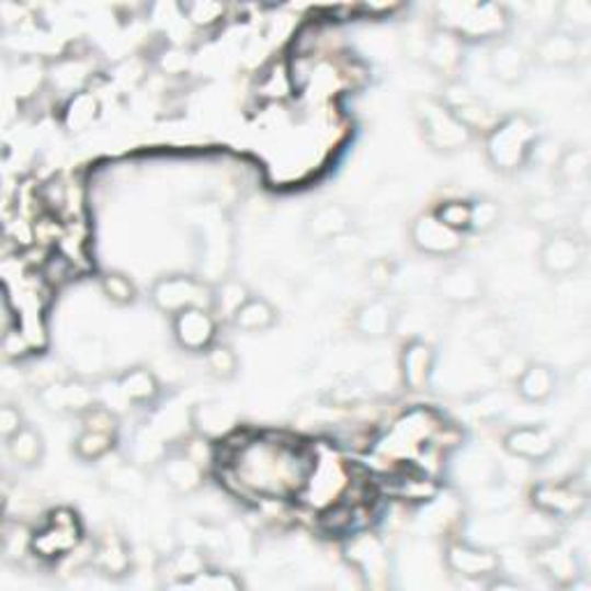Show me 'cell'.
I'll use <instances>...</instances> for the list:
<instances>
[{
    "mask_svg": "<svg viewBox=\"0 0 591 591\" xmlns=\"http://www.w3.org/2000/svg\"><path fill=\"white\" fill-rule=\"evenodd\" d=\"M236 471L243 484L264 497H289L303 486V459L284 444L252 442L238 453Z\"/></svg>",
    "mask_w": 591,
    "mask_h": 591,
    "instance_id": "1",
    "label": "cell"
},
{
    "mask_svg": "<svg viewBox=\"0 0 591 591\" xmlns=\"http://www.w3.org/2000/svg\"><path fill=\"white\" fill-rule=\"evenodd\" d=\"M538 144V123L530 114H509L488 129L484 150L488 164L497 173L513 177V173H520L532 164Z\"/></svg>",
    "mask_w": 591,
    "mask_h": 591,
    "instance_id": "2",
    "label": "cell"
},
{
    "mask_svg": "<svg viewBox=\"0 0 591 591\" xmlns=\"http://www.w3.org/2000/svg\"><path fill=\"white\" fill-rule=\"evenodd\" d=\"M509 26V10L497 3H444L436 8V29L455 35L463 45L499 42Z\"/></svg>",
    "mask_w": 591,
    "mask_h": 591,
    "instance_id": "3",
    "label": "cell"
},
{
    "mask_svg": "<svg viewBox=\"0 0 591 591\" xmlns=\"http://www.w3.org/2000/svg\"><path fill=\"white\" fill-rule=\"evenodd\" d=\"M413 116L423 141L430 146V150L440 152V156H455V152L465 150L476 137L442 102V98H419L413 102Z\"/></svg>",
    "mask_w": 591,
    "mask_h": 591,
    "instance_id": "4",
    "label": "cell"
},
{
    "mask_svg": "<svg viewBox=\"0 0 591 591\" xmlns=\"http://www.w3.org/2000/svg\"><path fill=\"white\" fill-rule=\"evenodd\" d=\"M148 298L152 308L171 319L190 308L211 310L213 284L194 273H164L150 284Z\"/></svg>",
    "mask_w": 591,
    "mask_h": 591,
    "instance_id": "5",
    "label": "cell"
},
{
    "mask_svg": "<svg viewBox=\"0 0 591 591\" xmlns=\"http://www.w3.org/2000/svg\"><path fill=\"white\" fill-rule=\"evenodd\" d=\"M589 243L573 229H553L538 248V269L550 280L573 277L587 264Z\"/></svg>",
    "mask_w": 591,
    "mask_h": 591,
    "instance_id": "6",
    "label": "cell"
},
{
    "mask_svg": "<svg viewBox=\"0 0 591 591\" xmlns=\"http://www.w3.org/2000/svg\"><path fill=\"white\" fill-rule=\"evenodd\" d=\"M409 243L423 257L448 259L465 248V234L453 231L432 211H425L411 220Z\"/></svg>",
    "mask_w": 591,
    "mask_h": 591,
    "instance_id": "7",
    "label": "cell"
},
{
    "mask_svg": "<svg viewBox=\"0 0 591 591\" xmlns=\"http://www.w3.org/2000/svg\"><path fill=\"white\" fill-rule=\"evenodd\" d=\"M220 333V319L208 308H190L171 317V338L181 352L206 354L217 342Z\"/></svg>",
    "mask_w": 591,
    "mask_h": 591,
    "instance_id": "8",
    "label": "cell"
},
{
    "mask_svg": "<svg viewBox=\"0 0 591 591\" xmlns=\"http://www.w3.org/2000/svg\"><path fill=\"white\" fill-rule=\"evenodd\" d=\"M444 561L455 578L469 582H488L501 571V559L495 550L467 541H451L444 550Z\"/></svg>",
    "mask_w": 591,
    "mask_h": 591,
    "instance_id": "9",
    "label": "cell"
},
{
    "mask_svg": "<svg viewBox=\"0 0 591 591\" xmlns=\"http://www.w3.org/2000/svg\"><path fill=\"white\" fill-rule=\"evenodd\" d=\"M346 561L352 564L359 576L365 578L367 587L382 589L388 584L390 578V557L388 547L377 534H356L354 538L346 541L344 547Z\"/></svg>",
    "mask_w": 591,
    "mask_h": 591,
    "instance_id": "10",
    "label": "cell"
},
{
    "mask_svg": "<svg viewBox=\"0 0 591 591\" xmlns=\"http://www.w3.org/2000/svg\"><path fill=\"white\" fill-rule=\"evenodd\" d=\"M436 296L453 308H469L480 303L486 296L484 271L469 261H455L436 277Z\"/></svg>",
    "mask_w": 591,
    "mask_h": 591,
    "instance_id": "11",
    "label": "cell"
},
{
    "mask_svg": "<svg viewBox=\"0 0 591 591\" xmlns=\"http://www.w3.org/2000/svg\"><path fill=\"white\" fill-rule=\"evenodd\" d=\"M587 490L578 484H561V480H543L532 490L534 509L553 520H576L587 511Z\"/></svg>",
    "mask_w": 591,
    "mask_h": 591,
    "instance_id": "12",
    "label": "cell"
},
{
    "mask_svg": "<svg viewBox=\"0 0 591 591\" xmlns=\"http://www.w3.org/2000/svg\"><path fill=\"white\" fill-rule=\"evenodd\" d=\"M37 398H39L42 407L52 413L81 416L83 411H89L91 407L98 405V388L86 379H79V377L52 379V382L39 386Z\"/></svg>",
    "mask_w": 591,
    "mask_h": 591,
    "instance_id": "13",
    "label": "cell"
},
{
    "mask_svg": "<svg viewBox=\"0 0 591 591\" xmlns=\"http://www.w3.org/2000/svg\"><path fill=\"white\" fill-rule=\"evenodd\" d=\"M532 62L543 65V68H576V65L584 58V37H578L561 29H550L543 33L536 45L532 47Z\"/></svg>",
    "mask_w": 591,
    "mask_h": 591,
    "instance_id": "14",
    "label": "cell"
},
{
    "mask_svg": "<svg viewBox=\"0 0 591 591\" xmlns=\"http://www.w3.org/2000/svg\"><path fill=\"white\" fill-rule=\"evenodd\" d=\"M501 446L511 457L541 465L557 453L555 434L545 425H515L501 436Z\"/></svg>",
    "mask_w": 591,
    "mask_h": 591,
    "instance_id": "15",
    "label": "cell"
},
{
    "mask_svg": "<svg viewBox=\"0 0 591 591\" xmlns=\"http://www.w3.org/2000/svg\"><path fill=\"white\" fill-rule=\"evenodd\" d=\"M436 367V349L421 338H413L402 344L400 359H398V372L400 382L407 390L423 393L430 388Z\"/></svg>",
    "mask_w": 591,
    "mask_h": 591,
    "instance_id": "16",
    "label": "cell"
},
{
    "mask_svg": "<svg viewBox=\"0 0 591 591\" xmlns=\"http://www.w3.org/2000/svg\"><path fill=\"white\" fill-rule=\"evenodd\" d=\"M534 561L538 571L559 587H571L582 576L576 550L561 541L541 543L534 553Z\"/></svg>",
    "mask_w": 591,
    "mask_h": 591,
    "instance_id": "17",
    "label": "cell"
},
{
    "mask_svg": "<svg viewBox=\"0 0 591 591\" xmlns=\"http://www.w3.org/2000/svg\"><path fill=\"white\" fill-rule=\"evenodd\" d=\"M463 52H465L463 42H459L455 35L436 29L425 37L421 56H423L425 68L432 70L436 77L455 81L459 68H463Z\"/></svg>",
    "mask_w": 591,
    "mask_h": 591,
    "instance_id": "18",
    "label": "cell"
},
{
    "mask_svg": "<svg viewBox=\"0 0 591 591\" xmlns=\"http://www.w3.org/2000/svg\"><path fill=\"white\" fill-rule=\"evenodd\" d=\"M354 331L359 338L367 340V342H379L393 336L398 326V308L396 303L384 298V296H375L365 300L363 305H359V310L354 312Z\"/></svg>",
    "mask_w": 591,
    "mask_h": 591,
    "instance_id": "19",
    "label": "cell"
},
{
    "mask_svg": "<svg viewBox=\"0 0 591 591\" xmlns=\"http://www.w3.org/2000/svg\"><path fill=\"white\" fill-rule=\"evenodd\" d=\"M442 102L451 109V112L463 121L471 133H486L488 135V129L499 121L495 114H492V109L480 100L476 98L467 86L463 83H457V81H448L446 86V93L442 98Z\"/></svg>",
    "mask_w": 591,
    "mask_h": 591,
    "instance_id": "20",
    "label": "cell"
},
{
    "mask_svg": "<svg viewBox=\"0 0 591 591\" xmlns=\"http://www.w3.org/2000/svg\"><path fill=\"white\" fill-rule=\"evenodd\" d=\"M490 75L501 86H520L530 75L532 68V54L527 47L518 45L513 39H499L490 52Z\"/></svg>",
    "mask_w": 591,
    "mask_h": 591,
    "instance_id": "21",
    "label": "cell"
},
{
    "mask_svg": "<svg viewBox=\"0 0 591 591\" xmlns=\"http://www.w3.org/2000/svg\"><path fill=\"white\" fill-rule=\"evenodd\" d=\"M190 423L194 434L204 436L208 442H217L238 428V411L223 400H206L192 407Z\"/></svg>",
    "mask_w": 591,
    "mask_h": 591,
    "instance_id": "22",
    "label": "cell"
},
{
    "mask_svg": "<svg viewBox=\"0 0 591 591\" xmlns=\"http://www.w3.org/2000/svg\"><path fill=\"white\" fill-rule=\"evenodd\" d=\"M354 229V213L344 204L326 202L317 206L308 220H305V234H308L317 243H333V240L344 238Z\"/></svg>",
    "mask_w": 591,
    "mask_h": 591,
    "instance_id": "23",
    "label": "cell"
},
{
    "mask_svg": "<svg viewBox=\"0 0 591 591\" xmlns=\"http://www.w3.org/2000/svg\"><path fill=\"white\" fill-rule=\"evenodd\" d=\"M515 393L522 402L543 405L557 393V372L541 361H527L515 377Z\"/></svg>",
    "mask_w": 591,
    "mask_h": 591,
    "instance_id": "24",
    "label": "cell"
},
{
    "mask_svg": "<svg viewBox=\"0 0 591 591\" xmlns=\"http://www.w3.org/2000/svg\"><path fill=\"white\" fill-rule=\"evenodd\" d=\"M116 384L123 393L125 402L133 407H150L162 396V382L158 379L156 372L146 365H133L123 370L116 377Z\"/></svg>",
    "mask_w": 591,
    "mask_h": 591,
    "instance_id": "25",
    "label": "cell"
},
{
    "mask_svg": "<svg viewBox=\"0 0 591 591\" xmlns=\"http://www.w3.org/2000/svg\"><path fill=\"white\" fill-rule=\"evenodd\" d=\"M162 476L164 484L177 495H194L196 490H202L206 471L200 459L179 451L171 453L162 463Z\"/></svg>",
    "mask_w": 591,
    "mask_h": 591,
    "instance_id": "26",
    "label": "cell"
},
{
    "mask_svg": "<svg viewBox=\"0 0 591 591\" xmlns=\"http://www.w3.org/2000/svg\"><path fill=\"white\" fill-rule=\"evenodd\" d=\"M79 541V524H77V518H52V522L47 524L45 530L33 534V550L39 555V557H58V555H65L70 550V547H75Z\"/></svg>",
    "mask_w": 591,
    "mask_h": 591,
    "instance_id": "27",
    "label": "cell"
},
{
    "mask_svg": "<svg viewBox=\"0 0 591 591\" xmlns=\"http://www.w3.org/2000/svg\"><path fill=\"white\" fill-rule=\"evenodd\" d=\"M277 315H280L277 308L269 298L252 294L236 310L229 323L236 328V331H243V333H264L277 323Z\"/></svg>",
    "mask_w": 591,
    "mask_h": 591,
    "instance_id": "28",
    "label": "cell"
},
{
    "mask_svg": "<svg viewBox=\"0 0 591 591\" xmlns=\"http://www.w3.org/2000/svg\"><path fill=\"white\" fill-rule=\"evenodd\" d=\"M5 446H8V455H10L12 463H16L19 467H26V469L37 467L42 463V457H45V451H47L45 436H42L31 425H24L14 436H10Z\"/></svg>",
    "mask_w": 591,
    "mask_h": 591,
    "instance_id": "29",
    "label": "cell"
},
{
    "mask_svg": "<svg viewBox=\"0 0 591 591\" xmlns=\"http://www.w3.org/2000/svg\"><path fill=\"white\" fill-rule=\"evenodd\" d=\"M252 296L250 287L246 282H240L236 277H225L217 284H213V303L211 312L220 321H231L236 310Z\"/></svg>",
    "mask_w": 591,
    "mask_h": 591,
    "instance_id": "30",
    "label": "cell"
},
{
    "mask_svg": "<svg viewBox=\"0 0 591 591\" xmlns=\"http://www.w3.org/2000/svg\"><path fill=\"white\" fill-rule=\"evenodd\" d=\"M555 179L561 185H580L589 179L591 156L584 146H566L555 158Z\"/></svg>",
    "mask_w": 591,
    "mask_h": 591,
    "instance_id": "31",
    "label": "cell"
},
{
    "mask_svg": "<svg viewBox=\"0 0 591 591\" xmlns=\"http://www.w3.org/2000/svg\"><path fill=\"white\" fill-rule=\"evenodd\" d=\"M471 342L478 349V354L486 356L490 363H497L513 352L509 328L499 321H486L484 326H478Z\"/></svg>",
    "mask_w": 591,
    "mask_h": 591,
    "instance_id": "32",
    "label": "cell"
},
{
    "mask_svg": "<svg viewBox=\"0 0 591 591\" xmlns=\"http://www.w3.org/2000/svg\"><path fill=\"white\" fill-rule=\"evenodd\" d=\"M116 448V434L100 432V430H86L75 436L72 442V455L81 463H98L104 455H109Z\"/></svg>",
    "mask_w": 591,
    "mask_h": 591,
    "instance_id": "33",
    "label": "cell"
},
{
    "mask_svg": "<svg viewBox=\"0 0 591 591\" xmlns=\"http://www.w3.org/2000/svg\"><path fill=\"white\" fill-rule=\"evenodd\" d=\"M167 573H171L173 578L167 580V587H181L185 580H190L192 576L202 573L206 566V559H204V553L200 550V547H181V550H177L173 555H169L167 559Z\"/></svg>",
    "mask_w": 591,
    "mask_h": 591,
    "instance_id": "34",
    "label": "cell"
},
{
    "mask_svg": "<svg viewBox=\"0 0 591 591\" xmlns=\"http://www.w3.org/2000/svg\"><path fill=\"white\" fill-rule=\"evenodd\" d=\"M98 114H100L98 98L89 91H79L77 95L70 98L68 106H65L62 123H65V127L70 129V133H83L86 127L95 123Z\"/></svg>",
    "mask_w": 591,
    "mask_h": 591,
    "instance_id": "35",
    "label": "cell"
},
{
    "mask_svg": "<svg viewBox=\"0 0 591 591\" xmlns=\"http://www.w3.org/2000/svg\"><path fill=\"white\" fill-rule=\"evenodd\" d=\"M100 292L109 303L116 305V308H129V305H135L139 298L135 280L123 271H106L100 277Z\"/></svg>",
    "mask_w": 591,
    "mask_h": 591,
    "instance_id": "36",
    "label": "cell"
},
{
    "mask_svg": "<svg viewBox=\"0 0 591 591\" xmlns=\"http://www.w3.org/2000/svg\"><path fill=\"white\" fill-rule=\"evenodd\" d=\"M95 566L104 576H125L129 568V550L116 536H106L100 541L95 550Z\"/></svg>",
    "mask_w": 591,
    "mask_h": 591,
    "instance_id": "37",
    "label": "cell"
},
{
    "mask_svg": "<svg viewBox=\"0 0 591 591\" xmlns=\"http://www.w3.org/2000/svg\"><path fill=\"white\" fill-rule=\"evenodd\" d=\"M559 24L557 29L587 37L591 31V3L589 0H564L555 10Z\"/></svg>",
    "mask_w": 591,
    "mask_h": 591,
    "instance_id": "38",
    "label": "cell"
},
{
    "mask_svg": "<svg viewBox=\"0 0 591 591\" xmlns=\"http://www.w3.org/2000/svg\"><path fill=\"white\" fill-rule=\"evenodd\" d=\"M181 12L194 29L208 31L225 19L227 5L215 3V0H190V3H181Z\"/></svg>",
    "mask_w": 591,
    "mask_h": 591,
    "instance_id": "39",
    "label": "cell"
},
{
    "mask_svg": "<svg viewBox=\"0 0 591 591\" xmlns=\"http://www.w3.org/2000/svg\"><path fill=\"white\" fill-rule=\"evenodd\" d=\"M204 363L208 375L217 382H231L238 375V356L229 344L215 342L204 354Z\"/></svg>",
    "mask_w": 591,
    "mask_h": 591,
    "instance_id": "40",
    "label": "cell"
},
{
    "mask_svg": "<svg viewBox=\"0 0 591 591\" xmlns=\"http://www.w3.org/2000/svg\"><path fill=\"white\" fill-rule=\"evenodd\" d=\"M501 223V206L490 196H478L471 200V215H469V231L474 234H490Z\"/></svg>",
    "mask_w": 591,
    "mask_h": 591,
    "instance_id": "41",
    "label": "cell"
},
{
    "mask_svg": "<svg viewBox=\"0 0 591 591\" xmlns=\"http://www.w3.org/2000/svg\"><path fill=\"white\" fill-rule=\"evenodd\" d=\"M440 220L451 227L457 234H467L469 231V215H471V202L469 200H448L442 202L432 211Z\"/></svg>",
    "mask_w": 591,
    "mask_h": 591,
    "instance_id": "42",
    "label": "cell"
},
{
    "mask_svg": "<svg viewBox=\"0 0 591 591\" xmlns=\"http://www.w3.org/2000/svg\"><path fill=\"white\" fill-rule=\"evenodd\" d=\"M243 582H240L234 573H225V571H213V568H204L202 573L192 576L190 580H185L179 589H211V591H234L240 589Z\"/></svg>",
    "mask_w": 591,
    "mask_h": 591,
    "instance_id": "43",
    "label": "cell"
},
{
    "mask_svg": "<svg viewBox=\"0 0 591 591\" xmlns=\"http://www.w3.org/2000/svg\"><path fill=\"white\" fill-rule=\"evenodd\" d=\"M532 223H541V225H553V223H564L566 217H573V211H566L561 202H553V200H541L534 202L527 211Z\"/></svg>",
    "mask_w": 591,
    "mask_h": 591,
    "instance_id": "44",
    "label": "cell"
},
{
    "mask_svg": "<svg viewBox=\"0 0 591 591\" xmlns=\"http://www.w3.org/2000/svg\"><path fill=\"white\" fill-rule=\"evenodd\" d=\"M24 416L14 405H3L0 407V436L8 442L10 436H14L21 428H24Z\"/></svg>",
    "mask_w": 591,
    "mask_h": 591,
    "instance_id": "45",
    "label": "cell"
},
{
    "mask_svg": "<svg viewBox=\"0 0 591 591\" xmlns=\"http://www.w3.org/2000/svg\"><path fill=\"white\" fill-rule=\"evenodd\" d=\"M390 280H393V264H390V261L377 259V261H372V264L367 266V282L377 292L386 289L388 284H390Z\"/></svg>",
    "mask_w": 591,
    "mask_h": 591,
    "instance_id": "46",
    "label": "cell"
}]
</instances>
